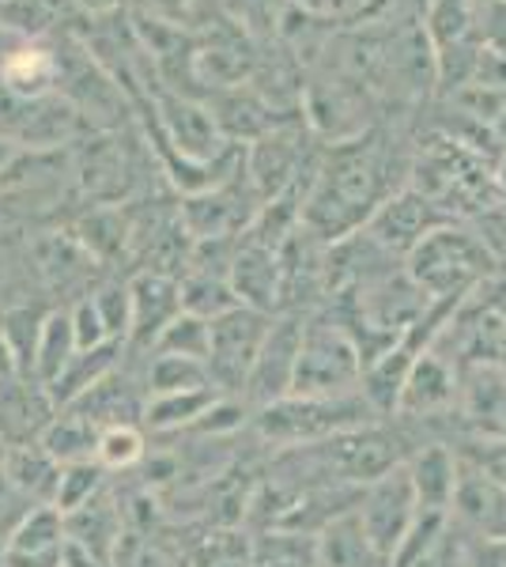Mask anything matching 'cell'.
I'll use <instances>...</instances> for the list:
<instances>
[{
    "instance_id": "cell-1",
    "label": "cell",
    "mask_w": 506,
    "mask_h": 567,
    "mask_svg": "<svg viewBox=\"0 0 506 567\" xmlns=\"http://www.w3.org/2000/svg\"><path fill=\"white\" fill-rule=\"evenodd\" d=\"M382 200V155L371 141L355 136L348 144H337V152L329 155L310 197L302 200L299 219L310 235L337 243L355 235V227H363Z\"/></svg>"
},
{
    "instance_id": "cell-2",
    "label": "cell",
    "mask_w": 506,
    "mask_h": 567,
    "mask_svg": "<svg viewBox=\"0 0 506 567\" xmlns=\"http://www.w3.org/2000/svg\"><path fill=\"white\" fill-rule=\"evenodd\" d=\"M257 432L272 443L283 446H318L329 439L355 432V427L379 424V413L366 405L359 390L333 393V398H302V393H288V398L272 401V405L257 409Z\"/></svg>"
},
{
    "instance_id": "cell-3",
    "label": "cell",
    "mask_w": 506,
    "mask_h": 567,
    "mask_svg": "<svg viewBox=\"0 0 506 567\" xmlns=\"http://www.w3.org/2000/svg\"><path fill=\"white\" fill-rule=\"evenodd\" d=\"M487 269H492L487 246L450 224L435 227L409 254V280L427 299H465L487 277Z\"/></svg>"
},
{
    "instance_id": "cell-4",
    "label": "cell",
    "mask_w": 506,
    "mask_h": 567,
    "mask_svg": "<svg viewBox=\"0 0 506 567\" xmlns=\"http://www.w3.org/2000/svg\"><path fill=\"white\" fill-rule=\"evenodd\" d=\"M359 379H363V355H359L352 333L340 322H302L291 393L333 398V393L359 390Z\"/></svg>"
},
{
    "instance_id": "cell-5",
    "label": "cell",
    "mask_w": 506,
    "mask_h": 567,
    "mask_svg": "<svg viewBox=\"0 0 506 567\" xmlns=\"http://www.w3.org/2000/svg\"><path fill=\"white\" fill-rule=\"evenodd\" d=\"M355 518L363 526L366 542H371L385 560H397V553L409 542L412 526L420 518V499L412 492L409 470L397 465V470L382 473L379 481L363 484L355 499Z\"/></svg>"
},
{
    "instance_id": "cell-6",
    "label": "cell",
    "mask_w": 506,
    "mask_h": 567,
    "mask_svg": "<svg viewBox=\"0 0 506 567\" xmlns=\"http://www.w3.org/2000/svg\"><path fill=\"white\" fill-rule=\"evenodd\" d=\"M272 326V315L254 307H235L227 315L211 318V344H208V374L219 390H242L261 341Z\"/></svg>"
},
{
    "instance_id": "cell-7",
    "label": "cell",
    "mask_w": 506,
    "mask_h": 567,
    "mask_svg": "<svg viewBox=\"0 0 506 567\" xmlns=\"http://www.w3.org/2000/svg\"><path fill=\"white\" fill-rule=\"evenodd\" d=\"M443 224H446L443 205H435L423 189H401V194H390L374 208V216L363 224L366 227L363 235L374 246H382L385 254H404L409 258Z\"/></svg>"
},
{
    "instance_id": "cell-8",
    "label": "cell",
    "mask_w": 506,
    "mask_h": 567,
    "mask_svg": "<svg viewBox=\"0 0 506 567\" xmlns=\"http://www.w3.org/2000/svg\"><path fill=\"white\" fill-rule=\"evenodd\" d=\"M299 341H302V318H272L269 333L261 341L250 374H246V401H254L257 409L272 405V401L288 398L291 382H296V360H299Z\"/></svg>"
},
{
    "instance_id": "cell-9",
    "label": "cell",
    "mask_w": 506,
    "mask_h": 567,
    "mask_svg": "<svg viewBox=\"0 0 506 567\" xmlns=\"http://www.w3.org/2000/svg\"><path fill=\"white\" fill-rule=\"evenodd\" d=\"M128 341L125 349L152 352L159 333L182 315V288L171 272L141 269L128 280Z\"/></svg>"
},
{
    "instance_id": "cell-10",
    "label": "cell",
    "mask_w": 506,
    "mask_h": 567,
    "mask_svg": "<svg viewBox=\"0 0 506 567\" xmlns=\"http://www.w3.org/2000/svg\"><path fill=\"white\" fill-rule=\"evenodd\" d=\"M69 534L58 507H31L8 529L0 567H64Z\"/></svg>"
},
{
    "instance_id": "cell-11",
    "label": "cell",
    "mask_w": 506,
    "mask_h": 567,
    "mask_svg": "<svg viewBox=\"0 0 506 567\" xmlns=\"http://www.w3.org/2000/svg\"><path fill=\"white\" fill-rule=\"evenodd\" d=\"M457 390H462V379H457L454 363H450L446 355H438L435 349H423L416 360H412L409 379H404L397 416H409V420L446 416L450 409L457 405Z\"/></svg>"
},
{
    "instance_id": "cell-12",
    "label": "cell",
    "mask_w": 506,
    "mask_h": 567,
    "mask_svg": "<svg viewBox=\"0 0 506 567\" xmlns=\"http://www.w3.org/2000/svg\"><path fill=\"white\" fill-rule=\"evenodd\" d=\"M58 416V405L50 401L45 386L34 379L12 374V379H0V439L8 446L39 443L45 424Z\"/></svg>"
},
{
    "instance_id": "cell-13",
    "label": "cell",
    "mask_w": 506,
    "mask_h": 567,
    "mask_svg": "<svg viewBox=\"0 0 506 567\" xmlns=\"http://www.w3.org/2000/svg\"><path fill=\"white\" fill-rule=\"evenodd\" d=\"M404 470H409L420 511H431V515H450V511H454L457 484H462V458H457L450 446L443 443L420 446V451L404 462Z\"/></svg>"
},
{
    "instance_id": "cell-14",
    "label": "cell",
    "mask_w": 506,
    "mask_h": 567,
    "mask_svg": "<svg viewBox=\"0 0 506 567\" xmlns=\"http://www.w3.org/2000/svg\"><path fill=\"white\" fill-rule=\"evenodd\" d=\"M0 84L20 99H50L61 84V50L45 42H20L0 65Z\"/></svg>"
},
{
    "instance_id": "cell-15",
    "label": "cell",
    "mask_w": 506,
    "mask_h": 567,
    "mask_svg": "<svg viewBox=\"0 0 506 567\" xmlns=\"http://www.w3.org/2000/svg\"><path fill=\"white\" fill-rule=\"evenodd\" d=\"M144 405L148 401L136 393L133 382L122 379V363H117L106 379H99L95 386L80 393L69 409L87 416L95 427H114V424H136V420H144Z\"/></svg>"
},
{
    "instance_id": "cell-16",
    "label": "cell",
    "mask_w": 506,
    "mask_h": 567,
    "mask_svg": "<svg viewBox=\"0 0 506 567\" xmlns=\"http://www.w3.org/2000/svg\"><path fill=\"white\" fill-rule=\"evenodd\" d=\"M4 484L23 496L31 507H53V492L61 481V465L42 451L39 443H23V446H8V462H4Z\"/></svg>"
},
{
    "instance_id": "cell-17",
    "label": "cell",
    "mask_w": 506,
    "mask_h": 567,
    "mask_svg": "<svg viewBox=\"0 0 506 567\" xmlns=\"http://www.w3.org/2000/svg\"><path fill=\"white\" fill-rule=\"evenodd\" d=\"M454 511H462L465 523H473L492 542H506V488L492 484L484 473L462 462V484H457Z\"/></svg>"
},
{
    "instance_id": "cell-18",
    "label": "cell",
    "mask_w": 506,
    "mask_h": 567,
    "mask_svg": "<svg viewBox=\"0 0 506 567\" xmlns=\"http://www.w3.org/2000/svg\"><path fill=\"white\" fill-rule=\"evenodd\" d=\"M318 567H393L385 556L366 542L363 526L355 518V507L337 515L329 526H321L318 537Z\"/></svg>"
},
{
    "instance_id": "cell-19",
    "label": "cell",
    "mask_w": 506,
    "mask_h": 567,
    "mask_svg": "<svg viewBox=\"0 0 506 567\" xmlns=\"http://www.w3.org/2000/svg\"><path fill=\"white\" fill-rule=\"evenodd\" d=\"M224 398L219 386H197V390H178V393H152L144 405V427L152 432H193L197 420L208 413L216 401Z\"/></svg>"
},
{
    "instance_id": "cell-20",
    "label": "cell",
    "mask_w": 506,
    "mask_h": 567,
    "mask_svg": "<svg viewBox=\"0 0 506 567\" xmlns=\"http://www.w3.org/2000/svg\"><path fill=\"white\" fill-rule=\"evenodd\" d=\"M99 435H103V427H95L87 416L72 413V409H61L39 435V446L64 470V465L95 462Z\"/></svg>"
},
{
    "instance_id": "cell-21",
    "label": "cell",
    "mask_w": 506,
    "mask_h": 567,
    "mask_svg": "<svg viewBox=\"0 0 506 567\" xmlns=\"http://www.w3.org/2000/svg\"><path fill=\"white\" fill-rule=\"evenodd\" d=\"M125 344H103V349H91V352H76L69 360V368H64L58 379H53V386H45V393H50V401L61 409H69L72 401L80 398L84 390L95 386L99 379H106L110 371L117 368V355H122Z\"/></svg>"
},
{
    "instance_id": "cell-22",
    "label": "cell",
    "mask_w": 506,
    "mask_h": 567,
    "mask_svg": "<svg viewBox=\"0 0 506 567\" xmlns=\"http://www.w3.org/2000/svg\"><path fill=\"white\" fill-rule=\"evenodd\" d=\"M250 567H318V537L307 529H261L250 545Z\"/></svg>"
},
{
    "instance_id": "cell-23",
    "label": "cell",
    "mask_w": 506,
    "mask_h": 567,
    "mask_svg": "<svg viewBox=\"0 0 506 567\" xmlns=\"http://www.w3.org/2000/svg\"><path fill=\"white\" fill-rule=\"evenodd\" d=\"M76 337H72V322L69 310H45L42 318V333L39 344H34V371L31 379L39 386H53V379L69 368V360L76 355Z\"/></svg>"
},
{
    "instance_id": "cell-24",
    "label": "cell",
    "mask_w": 506,
    "mask_h": 567,
    "mask_svg": "<svg viewBox=\"0 0 506 567\" xmlns=\"http://www.w3.org/2000/svg\"><path fill=\"white\" fill-rule=\"evenodd\" d=\"M72 239L84 246L91 261H117L128 246H133V227H128V219L122 213H114V208H95V213H87L80 219Z\"/></svg>"
},
{
    "instance_id": "cell-25",
    "label": "cell",
    "mask_w": 506,
    "mask_h": 567,
    "mask_svg": "<svg viewBox=\"0 0 506 567\" xmlns=\"http://www.w3.org/2000/svg\"><path fill=\"white\" fill-rule=\"evenodd\" d=\"M76 0H0V27L23 42H42Z\"/></svg>"
},
{
    "instance_id": "cell-26",
    "label": "cell",
    "mask_w": 506,
    "mask_h": 567,
    "mask_svg": "<svg viewBox=\"0 0 506 567\" xmlns=\"http://www.w3.org/2000/svg\"><path fill=\"white\" fill-rule=\"evenodd\" d=\"M42 318H45V310L27 307V303H12L0 315V337H4L8 352H12L16 374H23V379H31V371H34V344H39V333H42Z\"/></svg>"
},
{
    "instance_id": "cell-27",
    "label": "cell",
    "mask_w": 506,
    "mask_h": 567,
    "mask_svg": "<svg viewBox=\"0 0 506 567\" xmlns=\"http://www.w3.org/2000/svg\"><path fill=\"white\" fill-rule=\"evenodd\" d=\"M144 386L152 393H178V390H197V386H216L208 374V363L186 360V355H159L152 352L148 374H144Z\"/></svg>"
},
{
    "instance_id": "cell-28",
    "label": "cell",
    "mask_w": 506,
    "mask_h": 567,
    "mask_svg": "<svg viewBox=\"0 0 506 567\" xmlns=\"http://www.w3.org/2000/svg\"><path fill=\"white\" fill-rule=\"evenodd\" d=\"M208 344H211V322H208V318L182 310V315L159 333V341L152 344V352H159V355H186V360L208 363Z\"/></svg>"
},
{
    "instance_id": "cell-29",
    "label": "cell",
    "mask_w": 506,
    "mask_h": 567,
    "mask_svg": "<svg viewBox=\"0 0 506 567\" xmlns=\"http://www.w3.org/2000/svg\"><path fill=\"white\" fill-rule=\"evenodd\" d=\"M144 454H148V439H144L141 424H114V427H103V435H99L95 462L103 465L106 473H122V470L141 465Z\"/></svg>"
},
{
    "instance_id": "cell-30",
    "label": "cell",
    "mask_w": 506,
    "mask_h": 567,
    "mask_svg": "<svg viewBox=\"0 0 506 567\" xmlns=\"http://www.w3.org/2000/svg\"><path fill=\"white\" fill-rule=\"evenodd\" d=\"M103 477H106V470L99 462L64 465L58 492H53V507H58L61 515H72V511L87 507L91 499L103 496Z\"/></svg>"
},
{
    "instance_id": "cell-31",
    "label": "cell",
    "mask_w": 506,
    "mask_h": 567,
    "mask_svg": "<svg viewBox=\"0 0 506 567\" xmlns=\"http://www.w3.org/2000/svg\"><path fill=\"white\" fill-rule=\"evenodd\" d=\"M457 458H462L465 465H473L476 473H484L492 484L506 488V439H495V435L468 439Z\"/></svg>"
},
{
    "instance_id": "cell-32",
    "label": "cell",
    "mask_w": 506,
    "mask_h": 567,
    "mask_svg": "<svg viewBox=\"0 0 506 567\" xmlns=\"http://www.w3.org/2000/svg\"><path fill=\"white\" fill-rule=\"evenodd\" d=\"M69 322H72V337H76L80 352L114 344V337H110V329H106L103 315H99V307H95V299H91V296L76 299V303L69 307ZM117 344H122V341H117Z\"/></svg>"
},
{
    "instance_id": "cell-33",
    "label": "cell",
    "mask_w": 506,
    "mask_h": 567,
    "mask_svg": "<svg viewBox=\"0 0 506 567\" xmlns=\"http://www.w3.org/2000/svg\"><path fill=\"white\" fill-rule=\"evenodd\" d=\"M91 299H95V307H99V315H103V322L110 329V337L114 341H128V284H103V288H95L91 291Z\"/></svg>"
},
{
    "instance_id": "cell-34",
    "label": "cell",
    "mask_w": 506,
    "mask_h": 567,
    "mask_svg": "<svg viewBox=\"0 0 506 567\" xmlns=\"http://www.w3.org/2000/svg\"><path fill=\"white\" fill-rule=\"evenodd\" d=\"M427 20H431V39H435V45L438 50H450V45H457L465 34V23H468L465 0H435Z\"/></svg>"
},
{
    "instance_id": "cell-35",
    "label": "cell",
    "mask_w": 506,
    "mask_h": 567,
    "mask_svg": "<svg viewBox=\"0 0 506 567\" xmlns=\"http://www.w3.org/2000/svg\"><path fill=\"white\" fill-rule=\"evenodd\" d=\"M16 155H20V148H16V144H8L4 136H0V175H4V171L12 167Z\"/></svg>"
},
{
    "instance_id": "cell-36",
    "label": "cell",
    "mask_w": 506,
    "mask_h": 567,
    "mask_svg": "<svg viewBox=\"0 0 506 567\" xmlns=\"http://www.w3.org/2000/svg\"><path fill=\"white\" fill-rule=\"evenodd\" d=\"M16 374V363H12V352H8L4 337H0V379H12Z\"/></svg>"
},
{
    "instance_id": "cell-37",
    "label": "cell",
    "mask_w": 506,
    "mask_h": 567,
    "mask_svg": "<svg viewBox=\"0 0 506 567\" xmlns=\"http://www.w3.org/2000/svg\"><path fill=\"white\" fill-rule=\"evenodd\" d=\"M80 8H87V12H114L122 0H76Z\"/></svg>"
},
{
    "instance_id": "cell-38",
    "label": "cell",
    "mask_w": 506,
    "mask_h": 567,
    "mask_svg": "<svg viewBox=\"0 0 506 567\" xmlns=\"http://www.w3.org/2000/svg\"><path fill=\"white\" fill-rule=\"evenodd\" d=\"M487 16H492V20H503L506 23V4H487ZM492 45H495V53H503V58H506V45L499 39H495Z\"/></svg>"
},
{
    "instance_id": "cell-39",
    "label": "cell",
    "mask_w": 506,
    "mask_h": 567,
    "mask_svg": "<svg viewBox=\"0 0 506 567\" xmlns=\"http://www.w3.org/2000/svg\"><path fill=\"white\" fill-rule=\"evenodd\" d=\"M495 182H499V194L506 197V159H503V167H499V175H495Z\"/></svg>"
},
{
    "instance_id": "cell-40",
    "label": "cell",
    "mask_w": 506,
    "mask_h": 567,
    "mask_svg": "<svg viewBox=\"0 0 506 567\" xmlns=\"http://www.w3.org/2000/svg\"><path fill=\"white\" fill-rule=\"evenodd\" d=\"M4 462H8V443L0 439V473H4Z\"/></svg>"
}]
</instances>
